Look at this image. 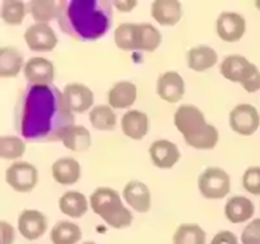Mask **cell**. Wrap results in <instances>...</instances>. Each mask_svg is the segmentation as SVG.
I'll return each mask as SVG.
<instances>
[{
	"label": "cell",
	"instance_id": "obj_33",
	"mask_svg": "<svg viewBox=\"0 0 260 244\" xmlns=\"http://www.w3.org/2000/svg\"><path fill=\"white\" fill-rule=\"evenodd\" d=\"M26 146L24 141L17 136L6 135L0 138V157L6 160H15L24 156Z\"/></svg>",
	"mask_w": 260,
	"mask_h": 244
},
{
	"label": "cell",
	"instance_id": "obj_8",
	"mask_svg": "<svg viewBox=\"0 0 260 244\" xmlns=\"http://www.w3.org/2000/svg\"><path fill=\"white\" fill-rule=\"evenodd\" d=\"M229 124L233 131L238 132L241 135L250 136L259 127V112L251 104H238L232 109L229 115Z\"/></svg>",
	"mask_w": 260,
	"mask_h": 244
},
{
	"label": "cell",
	"instance_id": "obj_31",
	"mask_svg": "<svg viewBox=\"0 0 260 244\" xmlns=\"http://www.w3.org/2000/svg\"><path fill=\"white\" fill-rule=\"evenodd\" d=\"M219 141V131L215 126L208 124L206 129L202 132L197 134L190 138H185V142L189 144L190 147L197 148V150H212L216 147Z\"/></svg>",
	"mask_w": 260,
	"mask_h": 244
},
{
	"label": "cell",
	"instance_id": "obj_6",
	"mask_svg": "<svg viewBox=\"0 0 260 244\" xmlns=\"http://www.w3.org/2000/svg\"><path fill=\"white\" fill-rule=\"evenodd\" d=\"M175 125L183 138H190L203 131L208 124L201 109L191 104H183L176 111Z\"/></svg>",
	"mask_w": 260,
	"mask_h": 244
},
{
	"label": "cell",
	"instance_id": "obj_2",
	"mask_svg": "<svg viewBox=\"0 0 260 244\" xmlns=\"http://www.w3.org/2000/svg\"><path fill=\"white\" fill-rule=\"evenodd\" d=\"M59 25L76 41H96L112 25V9L106 0H62Z\"/></svg>",
	"mask_w": 260,
	"mask_h": 244
},
{
	"label": "cell",
	"instance_id": "obj_29",
	"mask_svg": "<svg viewBox=\"0 0 260 244\" xmlns=\"http://www.w3.org/2000/svg\"><path fill=\"white\" fill-rule=\"evenodd\" d=\"M173 244H206V231L197 224H183L176 230Z\"/></svg>",
	"mask_w": 260,
	"mask_h": 244
},
{
	"label": "cell",
	"instance_id": "obj_20",
	"mask_svg": "<svg viewBox=\"0 0 260 244\" xmlns=\"http://www.w3.org/2000/svg\"><path fill=\"white\" fill-rule=\"evenodd\" d=\"M137 99V87L129 81H121L112 86L108 92V103L111 108L124 109L133 106Z\"/></svg>",
	"mask_w": 260,
	"mask_h": 244
},
{
	"label": "cell",
	"instance_id": "obj_12",
	"mask_svg": "<svg viewBox=\"0 0 260 244\" xmlns=\"http://www.w3.org/2000/svg\"><path fill=\"white\" fill-rule=\"evenodd\" d=\"M47 230V218L36 209H26L18 217V231L27 240L41 238Z\"/></svg>",
	"mask_w": 260,
	"mask_h": 244
},
{
	"label": "cell",
	"instance_id": "obj_27",
	"mask_svg": "<svg viewBox=\"0 0 260 244\" xmlns=\"http://www.w3.org/2000/svg\"><path fill=\"white\" fill-rule=\"evenodd\" d=\"M82 238V231L76 224L60 221L51 230V240L53 244H76Z\"/></svg>",
	"mask_w": 260,
	"mask_h": 244
},
{
	"label": "cell",
	"instance_id": "obj_41",
	"mask_svg": "<svg viewBox=\"0 0 260 244\" xmlns=\"http://www.w3.org/2000/svg\"><path fill=\"white\" fill-rule=\"evenodd\" d=\"M83 244H95V243H92V241H87V243H83Z\"/></svg>",
	"mask_w": 260,
	"mask_h": 244
},
{
	"label": "cell",
	"instance_id": "obj_25",
	"mask_svg": "<svg viewBox=\"0 0 260 244\" xmlns=\"http://www.w3.org/2000/svg\"><path fill=\"white\" fill-rule=\"evenodd\" d=\"M161 43V34L151 24H137L136 46L137 51L154 52Z\"/></svg>",
	"mask_w": 260,
	"mask_h": 244
},
{
	"label": "cell",
	"instance_id": "obj_40",
	"mask_svg": "<svg viewBox=\"0 0 260 244\" xmlns=\"http://www.w3.org/2000/svg\"><path fill=\"white\" fill-rule=\"evenodd\" d=\"M256 7L260 9V2H256Z\"/></svg>",
	"mask_w": 260,
	"mask_h": 244
},
{
	"label": "cell",
	"instance_id": "obj_9",
	"mask_svg": "<svg viewBox=\"0 0 260 244\" xmlns=\"http://www.w3.org/2000/svg\"><path fill=\"white\" fill-rule=\"evenodd\" d=\"M27 47L36 52H50L56 47L57 37L48 24H34L25 31Z\"/></svg>",
	"mask_w": 260,
	"mask_h": 244
},
{
	"label": "cell",
	"instance_id": "obj_35",
	"mask_svg": "<svg viewBox=\"0 0 260 244\" xmlns=\"http://www.w3.org/2000/svg\"><path fill=\"white\" fill-rule=\"evenodd\" d=\"M243 187L252 195H260V166H251L242 177Z\"/></svg>",
	"mask_w": 260,
	"mask_h": 244
},
{
	"label": "cell",
	"instance_id": "obj_4",
	"mask_svg": "<svg viewBox=\"0 0 260 244\" xmlns=\"http://www.w3.org/2000/svg\"><path fill=\"white\" fill-rule=\"evenodd\" d=\"M220 72L232 82L241 83L247 92L260 90V72L257 66L240 55H231L225 57L220 65Z\"/></svg>",
	"mask_w": 260,
	"mask_h": 244
},
{
	"label": "cell",
	"instance_id": "obj_14",
	"mask_svg": "<svg viewBox=\"0 0 260 244\" xmlns=\"http://www.w3.org/2000/svg\"><path fill=\"white\" fill-rule=\"evenodd\" d=\"M67 104L73 113H83L89 111L94 103V95L87 86L82 83H68L62 90Z\"/></svg>",
	"mask_w": 260,
	"mask_h": 244
},
{
	"label": "cell",
	"instance_id": "obj_38",
	"mask_svg": "<svg viewBox=\"0 0 260 244\" xmlns=\"http://www.w3.org/2000/svg\"><path fill=\"white\" fill-rule=\"evenodd\" d=\"M211 244H238V240H237V236L233 232L220 231L213 236Z\"/></svg>",
	"mask_w": 260,
	"mask_h": 244
},
{
	"label": "cell",
	"instance_id": "obj_36",
	"mask_svg": "<svg viewBox=\"0 0 260 244\" xmlns=\"http://www.w3.org/2000/svg\"><path fill=\"white\" fill-rule=\"evenodd\" d=\"M242 244H260V218L251 221L241 235Z\"/></svg>",
	"mask_w": 260,
	"mask_h": 244
},
{
	"label": "cell",
	"instance_id": "obj_26",
	"mask_svg": "<svg viewBox=\"0 0 260 244\" xmlns=\"http://www.w3.org/2000/svg\"><path fill=\"white\" fill-rule=\"evenodd\" d=\"M62 143L65 148L73 152H83L89 150L91 146V135L86 127L74 125L65 132V135L62 136Z\"/></svg>",
	"mask_w": 260,
	"mask_h": 244
},
{
	"label": "cell",
	"instance_id": "obj_10",
	"mask_svg": "<svg viewBox=\"0 0 260 244\" xmlns=\"http://www.w3.org/2000/svg\"><path fill=\"white\" fill-rule=\"evenodd\" d=\"M216 30L217 36L224 42H238L245 36L246 21L238 13L222 12L216 21Z\"/></svg>",
	"mask_w": 260,
	"mask_h": 244
},
{
	"label": "cell",
	"instance_id": "obj_5",
	"mask_svg": "<svg viewBox=\"0 0 260 244\" xmlns=\"http://www.w3.org/2000/svg\"><path fill=\"white\" fill-rule=\"evenodd\" d=\"M198 187L206 199L217 200L226 196L231 191V178L224 169L211 166L201 174Z\"/></svg>",
	"mask_w": 260,
	"mask_h": 244
},
{
	"label": "cell",
	"instance_id": "obj_7",
	"mask_svg": "<svg viewBox=\"0 0 260 244\" xmlns=\"http://www.w3.org/2000/svg\"><path fill=\"white\" fill-rule=\"evenodd\" d=\"M6 180L17 192H30L38 183V170L30 162H15L7 169Z\"/></svg>",
	"mask_w": 260,
	"mask_h": 244
},
{
	"label": "cell",
	"instance_id": "obj_37",
	"mask_svg": "<svg viewBox=\"0 0 260 244\" xmlns=\"http://www.w3.org/2000/svg\"><path fill=\"white\" fill-rule=\"evenodd\" d=\"M15 241V229L11 224L2 221L0 222V244H13Z\"/></svg>",
	"mask_w": 260,
	"mask_h": 244
},
{
	"label": "cell",
	"instance_id": "obj_34",
	"mask_svg": "<svg viewBox=\"0 0 260 244\" xmlns=\"http://www.w3.org/2000/svg\"><path fill=\"white\" fill-rule=\"evenodd\" d=\"M137 24H121L115 30V42L118 48L124 51H137L136 46Z\"/></svg>",
	"mask_w": 260,
	"mask_h": 244
},
{
	"label": "cell",
	"instance_id": "obj_32",
	"mask_svg": "<svg viewBox=\"0 0 260 244\" xmlns=\"http://www.w3.org/2000/svg\"><path fill=\"white\" fill-rule=\"evenodd\" d=\"M26 16V7L21 0H7L2 4V18L9 25H21Z\"/></svg>",
	"mask_w": 260,
	"mask_h": 244
},
{
	"label": "cell",
	"instance_id": "obj_16",
	"mask_svg": "<svg viewBox=\"0 0 260 244\" xmlns=\"http://www.w3.org/2000/svg\"><path fill=\"white\" fill-rule=\"evenodd\" d=\"M125 201L134 211L139 213H147L151 208V192L147 186L138 181L126 183L122 191Z\"/></svg>",
	"mask_w": 260,
	"mask_h": 244
},
{
	"label": "cell",
	"instance_id": "obj_3",
	"mask_svg": "<svg viewBox=\"0 0 260 244\" xmlns=\"http://www.w3.org/2000/svg\"><path fill=\"white\" fill-rule=\"evenodd\" d=\"M90 205L94 213L115 229L127 227L133 221V216L124 206L118 192L110 187L96 188L90 196Z\"/></svg>",
	"mask_w": 260,
	"mask_h": 244
},
{
	"label": "cell",
	"instance_id": "obj_1",
	"mask_svg": "<svg viewBox=\"0 0 260 244\" xmlns=\"http://www.w3.org/2000/svg\"><path fill=\"white\" fill-rule=\"evenodd\" d=\"M74 122V113L56 86L29 85L21 91L16 106V127L26 141H62Z\"/></svg>",
	"mask_w": 260,
	"mask_h": 244
},
{
	"label": "cell",
	"instance_id": "obj_19",
	"mask_svg": "<svg viewBox=\"0 0 260 244\" xmlns=\"http://www.w3.org/2000/svg\"><path fill=\"white\" fill-rule=\"evenodd\" d=\"M122 131L126 136L141 141L148 132V117L141 111H129L121 120Z\"/></svg>",
	"mask_w": 260,
	"mask_h": 244
},
{
	"label": "cell",
	"instance_id": "obj_22",
	"mask_svg": "<svg viewBox=\"0 0 260 244\" xmlns=\"http://www.w3.org/2000/svg\"><path fill=\"white\" fill-rule=\"evenodd\" d=\"M217 62V53L208 46H198L187 52V66L194 72H206Z\"/></svg>",
	"mask_w": 260,
	"mask_h": 244
},
{
	"label": "cell",
	"instance_id": "obj_13",
	"mask_svg": "<svg viewBox=\"0 0 260 244\" xmlns=\"http://www.w3.org/2000/svg\"><path fill=\"white\" fill-rule=\"evenodd\" d=\"M156 91L167 103H177L185 94V82L177 72H166L157 80Z\"/></svg>",
	"mask_w": 260,
	"mask_h": 244
},
{
	"label": "cell",
	"instance_id": "obj_17",
	"mask_svg": "<svg viewBox=\"0 0 260 244\" xmlns=\"http://www.w3.org/2000/svg\"><path fill=\"white\" fill-rule=\"evenodd\" d=\"M151 15L157 24L173 26L182 17V7L177 0H155L151 7Z\"/></svg>",
	"mask_w": 260,
	"mask_h": 244
},
{
	"label": "cell",
	"instance_id": "obj_24",
	"mask_svg": "<svg viewBox=\"0 0 260 244\" xmlns=\"http://www.w3.org/2000/svg\"><path fill=\"white\" fill-rule=\"evenodd\" d=\"M24 66V57L20 51L13 47H3L0 50V76L2 78L17 77Z\"/></svg>",
	"mask_w": 260,
	"mask_h": 244
},
{
	"label": "cell",
	"instance_id": "obj_15",
	"mask_svg": "<svg viewBox=\"0 0 260 244\" xmlns=\"http://www.w3.org/2000/svg\"><path fill=\"white\" fill-rule=\"evenodd\" d=\"M148 152H150V157L155 166L160 169L173 168L181 157L177 146L166 139L155 141L151 144Z\"/></svg>",
	"mask_w": 260,
	"mask_h": 244
},
{
	"label": "cell",
	"instance_id": "obj_18",
	"mask_svg": "<svg viewBox=\"0 0 260 244\" xmlns=\"http://www.w3.org/2000/svg\"><path fill=\"white\" fill-rule=\"evenodd\" d=\"M52 177L59 185H74L78 182L81 177L80 164L71 157L59 159L52 165Z\"/></svg>",
	"mask_w": 260,
	"mask_h": 244
},
{
	"label": "cell",
	"instance_id": "obj_23",
	"mask_svg": "<svg viewBox=\"0 0 260 244\" xmlns=\"http://www.w3.org/2000/svg\"><path fill=\"white\" fill-rule=\"evenodd\" d=\"M59 208L64 215L72 218H81L89 209V203L83 194L78 191L65 192L59 200Z\"/></svg>",
	"mask_w": 260,
	"mask_h": 244
},
{
	"label": "cell",
	"instance_id": "obj_30",
	"mask_svg": "<svg viewBox=\"0 0 260 244\" xmlns=\"http://www.w3.org/2000/svg\"><path fill=\"white\" fill-rule=\"evenodd\" d=\"M90 122L96 130H113L117 124V117L110 106H98L90 112Z\"/></svg>",
	"mask_w": 260,
	"mask_h": 244
},
{
	"label": "cell",
	"instance_id": "obj_21",
	"mask_svg": "<svg viewBox=\"0 0 260 244\" xmlns=\"http://www.w3.org/2000/svg\"><path fill=\"white\" fill-rule=\"evenodd\" d=\"M255 206L250 199L245 196H234L225 205V216L232 224H242L254 216Z\"/></svg>",
	"mask_w": 260,
	"mask_h": 244
},
{
	"label": "cell",
	"instance_id": "obj_28",
	"mask_svg": "<svg viewBox=\"0 0 260 244\" xmlns=\"http://www.w3.org/2000/svg\"><path fill=\"white\" fill-rule=\"evenodd\" d=\"M27 7L37 24H47L59 17V4L53 0H32Z\"/></svg>",
	"mask_w": 260,
	"mask_h": 244
},
{
	"label": "cell",
	"instance_id": "obj_11",
	"mask_svg": "<svg viewBox=\"0 0 260 244\" xmlns=\"http://www.w3.org/2000/svg\"><path fill=\"white\" fill-rule=\"evenodd\" d=\"M24 76L34 86L52 85L55 78V68L52 62L43 57H31L24 66Z\"/></svg>",
	"mask_w": 260,
	"mask_h": 244
},
{
	"label": "cell",
	"instance_id": "obj_39",
	"mask_svg": "<svg viewBox=\"0 0 260 244\" xmlns=\"http://www.w3.org/2000/svg\"><path fill=\"white\" fill-rule=\"evenodd\" d=\"M113 6H115L120 12L127 13L133 11L134 7L137 6V2L136 0H132V2H130V0H121V2H113Z\"/></svg>",
	"mask_w": 260,
	"mask_h": 244
}]
</instances>
